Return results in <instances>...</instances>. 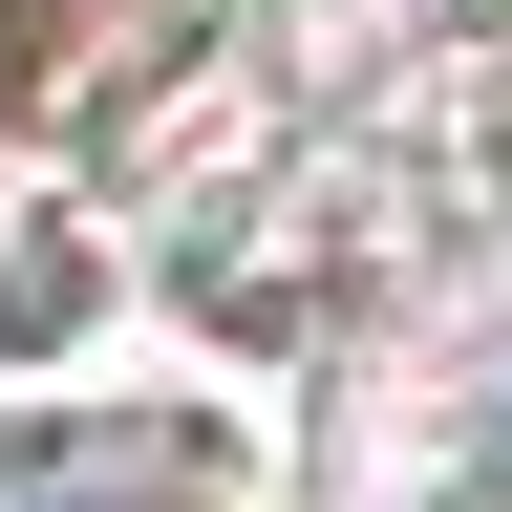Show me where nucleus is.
I'll list each match as a JSON object with an SVG mask.
<instances>
[{"label": "nucleus", "mask_w": 512, "mask_h": 512, "mask_svg": "<svg viewBox=\"0 0 512 512\" xmlns=\"http://www.w3.org/2000/svg\"><path fill=\"white\" fill-rule=\"evenodd\" d=\"M0 64H22V0H0Z\"/></svg>", "instance_id": "f257e3e1"}]
</instances>
